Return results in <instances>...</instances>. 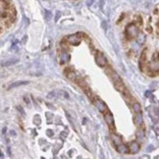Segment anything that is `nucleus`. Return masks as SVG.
Listing matches in <instances>:
<instances>
[{
  "label": "nucleus",
  "instance_id": "obj_1",
  "mask_svg": "<svg viewBox=\"0 0 159 159\" xmlns=\"http://www.w3.org/2000/svg\"><path fill=\"white\" fill-rule=\"evenodd\" d=\"M28 73L32 76H41L43 73V66L39 62H35L28 70Z\"/></svg>",
  "mask_w": 159,
  "mask_h": 159
},
{
  "label": "nucleus",
  "instance_id": "obj_2",
  "mask_svg": "<svg viewBox=\"0 0 159 159\" xmlns=\"http://www.w3.org/2000/svg\"><path fill=\"white\" fill-rule=\"evenodd\" d=\"M138 34V28L134 24H130L126 28V35L129 39H132L136 37Z\"/></svg>",
  "mask_w": 159,
  "mask_h": 159
},
{
  "label": "nucleus",
  "instance_id": "obj_3",
  "mask_svg": "<svg viewBox=\"0 0 159 159\" xmlns=\"http://www.w3.org/2000/svg\"><path fill=\"white\" fill-rule=\"evenodd\" d=\"M95 62H96L97 65H98L99 67H101V68L105 67V66L107 65V59H106L105 55L103 54L102 52H100V51L96 52V54H95Z\"/></svg>",
  "mask_w": 159,
  "mask_h": 159
},
{
  "label": "nucleus",
  "instance_id": "obj_4",
  "mask_svg": "<svg viewBox=\"0 0 159 159\" xmlns=\"http://www.w3.org/2000/svg\"><path fill=\"white\" fill-rule=\"evenodd\" d=\"M93 104L99 112H102L103 113V112H105L106 110H107V106H106V104L100 98H98V97H95V98L93 99Z\"/></svg>",
  "mask_w": 159,
  "mask_h": 159
},
{
  "label": "nucleus",
  "instance_id": "obj_5",
  "mask_svg": "<svg viewBox=\"0 0 159 159\" xmlns=\"http://www.w3.org/2000/svg\"><path fill=\"white\" fill-rule=\"evenodd\" d=\"M149 69L152 72H158L159 71V58H155L153 56V59L149 63Z\"/></svg>",
  "mask_w": 159,
  "mask_h": 159
},
{
  "label": "nucleus",
  "instance_id": "obj_6",
  "mask_svg": "<svg viewBox=\"0 0 159 159\" xmlns=\"http://www.w3.org/2000/svg\"><path fill=\"white\" fill-rule=\"evenodd\" d=\"M67 40H68V42H69L70 44H72V45H78V44L81 43V38L78 34H72L68 37Z\"/></svg>",
  "mask_w": 159,
  "mask_h": 159
},
{
  "label": "nucleus",
  "instance_id": "obj_7",
  "mask_svg": "<svg viewBox=\"0 0 159 159\" xmlns=\"http://www.w3.org/2000/svg\"><path fill=\"white\" fill-rule=\"evenodd\" d=\"M104 119H105L106 123H107V125L110 127V129L113 130L114 129V117H113V115L110 113V112H106L105 115H104Z\"/></svg>",
  "mask_w": 159,
  "mask_h": 159
},
{
  "label": "nucleus",
  "instance_id": "obj_8",
  "mask_svg": "<svg viewBox=\"0 0 159 159\" xmlns=\"http://www.w3.org/2000/svg\"><path fill=\"white\" fill-rule=\"evenodd\" d=\"M140 144H138L136 141H132L131 143H130L129 145V149H130V152H131L132 154H136L138 151H140Z\"/></svg>",
  "mask_w": 159,
  "mask_h": 159
},
{
  "label": "nucleus",
  "instance_id": "obj_9",
  "mask_svg": "<svg viewBox=\"0 0 159 159\" xmlns=\"http://www.w3.org/2000/svg\"><path fill=\"white\" fill-rule=\"evenodd\" d=\"M114 87L116 88L118 91L120 92H125L126 91V88H125V85H124L122 80H119V81H115L114 83Z\"/></svg>",
  "mask_w": 159,
  "mask_h": 159
},
{
  "label": "nucleus",
  "instance_id": "obj_10",
  "mask_svg": "<svg viewBox=\"0 0 159 159\" xmlns=\"http://www.w3.org/2000/svg\"><path fill=\"white\" fill-rule=\"evenodd\" d=\"M117 151L121 154H126L128 152H130V149L127 145H125L124 143H120L119 145H117Z\"/></svg>",
  "mask_w": 159,
  "mask_h": 159
},
{
  "label": "nucleus",
  "instance_id": "obj_11",
  "mask_svg": "<svg viewBox=\"0 0 159 159\" xmlns=\"http://www.w3.org/2000/svg\"><path fill=\"white\" fill-rule=\"evenodd\" d=\"M18 62H19V59H17V58L9 59V60L3 62V63L1 64V66L2 67H9V66H12V65H14V64H17Z\"/></svg>",
  "mask_w": 159,
  "mask_h": 159
},
{
  "label": "nucleus",
  "instance_id": "obj_12",
  "mask_svg": "<svg viewBox=\"0 0 159 159\" xmlns=\"http://www.w3.org/2000/svg\"><path fill=\"white\" fill-rule=\"evenodd\" d=\"M108 75H109V77L111 78V80L113 81V83H115V81H119V80H121L120 77L118 76V74H117L116 72H114V71L112 70H108Z\"/></svg>",
  "mask_w": 159,
  "mask_h": 159
},
{
  "label": "nucleus",
  "instance_id": "obj_13",
  "mask_svg": "<svg viewBox=\"0 0 159 159\" xmlns=\"http://www.w3.org/2000/svg\"><path fill=\"white\" fill-rule=\"evenodd\" d=\"M28 81H16V83H11L10 85H9L8 89H12V88H15V87H20V85H28Z\"/></svg>",
  "mask_w": 159,
  "mask_h": 159
},
{
  "label": "nucleus",
  "instance_id": "obj_14",
  "mask_svg": "<svg viewBox=\"0 0 159 159\" xmlns=\"http://www.w3.org/2000/svg\"><path fill=\"white\" fill-rule=\"evenodd\" d=\"M70 60V55L69 53L67 52H62L60 55V63L64 64V63H67L68 61Z\"/></svg>",
  "mask_w": 159,
  "mask_h": 159
},
{
  "label": "nucleus",
  "instance_id": "obj_15",
  "mask_svg": "<svg viewBox=\"0 0 159 159\" xmlns=\"http://www.w3.org/2000/svg\"><path fill=\"white\" fill-rule=\"evenodd\" d=\"M142 122H143L142 115H141L140 113H136V115L134 118V123L136 124V126H140L141 124H142Z\"/></svg>",
  "mask_w": 159,
  "mask_h": 159
},
{
  "label": "nucleus",
  "instance_id": "obj_16",
  "mask_svg": "<svg viewBox=\"0 0 159 159\" xmlns=\"http://www.w3.org/2000/svg\"><path fill=\"white\" fill-rule=\"evenodd\" d=\"M146 60V49H144L142 51L140 55V70L143 69V63Z\"/></svg>",
  "mask_w": 159,
  "mask_h": 159
},
{
  "label": "nucleus",
  "instance_id": "obj_17",
  "mask_svg": "<svg viewBox=\"0 0 159 159\" xmlns=\"http://www.w3.org/2000/svg\"><path fill=\"white\" fill-rule=\"evenodd\" d=\"M136 41H138V44H143L145 42V35L141 32H138V36H136Z\"/></svg>",
  "mask_w": 159,
  "mask_h": 159
},
{
  "label": "nucleus",
  "instance_id": "obj_18",
  "mask_svg": "<svg viewBox=\"0 0 159 159\" xmlns=\"http://www.w3.org/2000/svg\"><path fill=\"white\" fill-rule=\"evenodd\" d=\"M112 140H113V142L116 145H119L120 143H122V138H121L120 136H117V134H113L112 136Z\"/></svg>",
  "mask_w": 159,
  "mask_h": 159
},
{
  "label": "nucleus",
  "instance_id": "obj_19",
  "mask_svg": "<svg viewBox=\"0 0 159 159\" xmlns=\"http://www.w3.org/2000/svg\"><path fill=\"white\" fill-rule=\"evenodd\" d=\"M132 109H134V111L136 112V113H140L141 106H140V103L136 102V103H134V105H132Z\"/></svg>",
  "mask_w": 159,
  "mask_h": 159
},
{
  "label": "nucleus",
  "instance_id": "obj_20",
  "mask_svg": "<svg viewBox=\"0 0 159 159\" xmlns=\"http://www.w3.org/2000/svg\"><path fill=\"white\" fill-rule=\"evenodd\" d=\"M136 136H138V138L140 140H142L143 138H144V131L140 129L138 132H136Z\"/></svg>",
  "mask_w": 159,
  "mask_h": 159
},
{
  "label": "nucleus",
  "instance_id": "obj_21",
  "mask_svg": "<svg viewBox=\"0 0 159 159\" xmlns=\"http://www.w3.org/2000/svg\"><path fill=\"white\" fill-rule=\"evenodd\" d=\"M58 97V92L57 91H50L49 93L47 94V98L48 99H55Z\"/></svg>",
  "mask_w": 159,
  "mask_h": 159
},
{
  "label": "nucleus",
  "instance_id": "obj_22",
  "mask_svg": "<svg viewBox=\"0 0 159 159\" xmlns=\"http://www.w3.org/2000/svg\"><path fill=\"white\" fill-rule=\"evenodd\" d=\"M44 18H45L46 21H50L52 18V13L48 10H44Z\"/></svg>",
  "mask_w": 159,
  "mask_h": 159
},
{
  "label": "nucleus",
  "instance_id": "obj_23",
  "mask_svg": "<svg viewBox=\"0 0 159 159\" xmlns=\"http://www.w3.org/2000/svg\"><path fill=\"white\" fill-rule=\"evenodd\" d=\"M67 118H68V120H69V122H70V124H71V126H72V128L75 130V131H76L77 128H76V125H75V123H76V122L74 121V119H73L72 117H71L68 113H67Z\"/></svg>",
  "mask_w": 159,
  "mask_h": 159
},
{
  "label": "nucleus",
  "instance_id": "obj_24",
  "mask_svg": "<svg viewBox=\"0 0 159 159\" xmlns=\"http://www.w3.org/2000/svg\"><path fill=\"white\" fill-rule=\"evenodd\" d=\"M34 123L35 124V125H37V126L40 125V123H41V118H40V116H39L38 114H36V115H35V116L34 117Z\"/></svg>",
  "mask_w": 159,
  "mask_h": 159
},
{
  "label": "nucleus",
  "instance_id": "obj_25",
  "mask_svg": "<svg viewBox=\"0 0 159 159\" xmlns=\"http://www.w3.org/2000/svg\"><path fill=\"white\" fill-rule=\"evenodd\" d=\"M67 78L70 79V80H72V81H76V74H75V73H73V72L68 73Z\"/></svg>",
  "mask_w": 159,
  "mask_h": 159
},
{
  "label": "nucleus",
  "instance_id": "obj_26",
  "mask_svg": "<svg viewBox=\"0 0 159 159\" xmlns=\"http://www.w3.org/2000/svg\"><path fill=\"white\" fill-rule=\"evenodd\" d=\"M46 134H47L49 138H51V136H53V134H54V132H53L51 130H47V131H46Z\"/></svg>",
  "mask_w": 159,
  "mask_h": 159
},
{
  "label": "nucleus",
  "instance_id": "obj_27",
  "mask_svg": "<svg viewBox=\"0 0 159 159\" xmlns=\"http://www.w3.org/2000/svg\"><path fill=\"white\" fill-rule=\"evenodd\" d=\"M17 109L19 110V112H20V113H22V115H23V116H25V111H24V109L21 107V106H18V107H17Z\"/></svg>",
  "mask_w": 159,
  "mask_h": 159
},
{
  "label": "nucleus",
  "instance_id": "obj_28",
  "mask_svg": "<svg viewBox=\"0 0 159 159\" xmlns=\"http://www.w3.org/2000/svg\"><path fill=\"white\" fill-rule=\"evenodd\" d=\"M61 17V13L59 12V11H57L56 12V17H55V22H58V20H59V18Z\"/></svg>",
  "mask_w": 159,
  "mask_h": 159
},
{
  "label": "nucleus",
  "instance_id": "obj_29",
  "mask_svg": "<svg viewBox=\"0 0 159 159\" xmlns=\"http://www.w3.org/2000/svg\"><path fill=\"white\" fill-rule=\"evenodd\" d=\"M154 130H155V132L157 134H159V124H155V126H154Z\"/></svg>",
  "mask_w": 159,
  "mask_h": 159
},
{
  "label": "nucleus",
  "instance_id": "obj_30",
  "mask_svg": "<svg viewBox=\"0 0 159 159\" xmlns=\"http://www.w3.org/2000/svg\"><path fill=\"white\" fill-rule=\"evenodd\" d=\"M150 94H151V91H149V90H148V91L145 92V96H147V97L150 96Z\"/></svg>",
  "mask_w": 159,
  "mask_h": 159
},
{
  "label": "nucleus",
  "instance_id": "obj_31",
  "mask_svg": "<svg viewBox=\"0 0 159 159\" xmlns=\"http://www.w3.org/2000/svg\"><path fill=\"white\" fill-rule=\"evenodd\" d=\"M10 134H11V136H16V132H15L14 131H13V130L10 132Z\"/></svg>",
  "mask_w": 159,
  "mask_h": 159
},
{
  "label": "nucleus",
  "instance_id": "obj_32",
  "mask_svg": "<svg viewBox=\"0 0 159 159\" xmlns=\"http://www.w3.org/2000/svg\"><path fill=\"white\" fill-rule=\"evenodd\" d=\"M92 2H93V0H88V5H90V3H91L92 4Z\"/></svg>",
  "mask_w": 159,
  "mask_h": 159
},
{
  "label": "nucleus",
  "instance_id": "obj_33",
  "mask_svg": "<svg viewBox=\"0 0 159 159\" xmlns=\"http://www.w3.org/2000/svg\"><path fill=\"white\" fill-rule=\"evenodd\" d=\"M0 154H1V156H0V157H1V158H3V157H4V155H3V152L1 151V152H0Z\"/></svg>",
  "mask_w": 159,
  "mask_h": 159
},
{
  "label": "nucleus",
  "instance_id": "obj_34",
  "mask_svg": "<svg viewBox=\"0 0 159 159\" xmlns=\"http://www.w3.org/2000/svg\"><path fill=\"white\" fill-rule=\"evenodd\" d=\"M3 132V134H5V132H6V128H3V132Z\"/></svg>",
  "mask_w": 159,
  "mask_h": 159
}]
</instances>
